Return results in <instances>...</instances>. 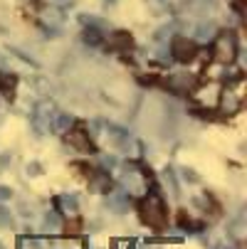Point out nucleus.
<instances>
[{
  "label": "nucleus",
  "mask_w": 247,
  "mask_h": 249,
  "mask_svg": "<svg viewBox=\"0 0 247 249\" xmlns=\"http://www.w3.org/2000/svg\"><path fill=\"white\" fill-rule=\"evenodd\" d=\"M138 212H141V220H144L149 227H163L166 225V207H163V200L156 193L144 197Z\"/></svg>",
  "instance_id": "nucleus-1"
},
{
  "label": "nucleus",
  "mask_w": 247,
  "mask_h": 249,
  "mask_svg": "<svg viewBox=\"0 0 247 249\" xmlns=\"http://www.w3.org/2000/svg\"><path fill=\"white\" fill-rule=\"evenodd\" d=\"M235 57H237V45H235L232 32L218 35V40H215V45H213V59L220 62V64H232Z\"/></svg>",
  "instance_id": "nucleus-2"
},
{
  "label": "nucleus",
  "mask_w": 247,
  "mask_h": 249,
  "mask_svg": "<svg viewBox=\"0 0 247 249\" xmlns=\"http://www.w3.org/2000/svg\"><path fill=\"white\" fill-rule=\"evenodd\" d=\"M171 52H173V59H178V62L188 64L190 59H195L198 47H195V42L188 40V37H175L173 45H171Z\"/></svg>",
  "instance_id": "nucleus-3"
},
{
  "label": "nucleus",
  "mask_w": 247,
  "mask_h": 249,
  "mask_svg": "<svg viewBox=\"0 0 247 249\" xmlns=\"http://www.w3.org/2000/svg\"><path fill=\"white\" fill-rule=\"evenodd\" d=\"M67 141H69V143H72L77 151H94V143H92V141H89V136H87V131L82 128V126H77V128H72V131H69V136H67Z\"/></svg>",
  "instance_id": "nucleus-4"
},
{
  "label": "nucleus",
  "mask_w": 247,
  "mask_h": 249,
  "mask_svg": "<svg viewBox=\"0 0 247 249\" xmlns=\"http://www.w3.org/2000/svg\"><path fill=\"white\" fill-rule=\"evenodd\" d=\"M109 47L116 52H126V50H131V37L126 32H114L109 37Z\"/></svg>",
  "instance_id": "nucleus-5"
},
{
  "label": "nucleus",
  "mask_w": 247,
  "mask_h": 249,
  "mask_svg": "<svg viewBox=\"0 0 247 249\" xmlns=\"http://www.w3.org/2000/svg\"><path fill=\"white\" fill-rule=\"evenodd\" d=\"M0 87H3L5 91H13V87H15V77H13V74L8 77V74L0 72Z\"/></svg>",
  "instance_id": "nucleus-6"
}]
</instances>
